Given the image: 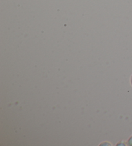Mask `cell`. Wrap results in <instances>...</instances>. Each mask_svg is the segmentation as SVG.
Wrapping results in <instances>:
<instances>
[{"label": "cell", "mask_w": 132, "mask_h": 146, "mask_svg": "<svg viewBox=\"0 0 132 146\" xmlns=\"http://www.w3.org/2000/svg\"><path fill=\"white\" fill-rule=\"evenodd\" d=\"M128 145L132 146V136L129 138V140H128Z\"/></svg>", "instance_id": "obj_1"}, {"label": "cell", "mask_w": 132, "mask_h": 146, "mask_svg": "<svg viewBox=\"0 0 132 146\" xmlns=\"http://www.w3.org/2000/svg\"><path fill=\"white\" fill-rule=\"evenodd\" d=\"M131 86H132V76H131Z\"/></svg>", "instance_id": "obj_2"}]
</instances>
